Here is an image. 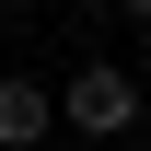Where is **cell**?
<instances>
[{"mask_svg": "<svg viewBox=\"0 0 151 151\" xmlns=\"http://www.w3.org/2000/svg\"><path fill=\"white\" fill-rule=\"evenodd\" d=\"M58 116H70V128H93V139H128V128H139V81L116 70V58H93V70L58 93Z\"/></svg>", "mask_w": 151, "mask_h": 151, "instance_id": "6da1fadb", "label": "cell"}, {"mask_svg": "<svg viewBox=\"0 0 151 151\" xmlns=\"http://www.w3.org/2000/svg\"><path fill=\"white\" fill-rule=\"evenodd\" d=\"M47 116H58V105L35 93V81H23V70H0V151H35V139H47Z\"/></svg>", "mask_w": 151, "mask_h": 151, "instance_id": "7a4b0ae2", "label": "cell"}, {"mask_svg": "<svg viewBox=\"0 0 151 151\" xmlns=\"http://www.w3.org/2000/svg\"><path fill=\"white\" fill-rule=\"evenodd\" d=\"M116 12H128V23H151V0H116Z\"/></svg>", "mask_w": 151, "mask_h": 151, "instance_id": "3957f363", "label": "cell"}]
</instances>
